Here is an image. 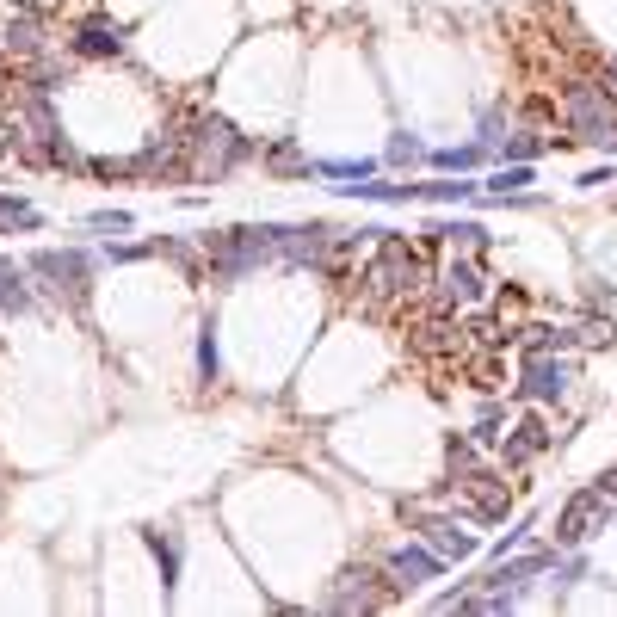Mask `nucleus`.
<instances>
[{
	"label": "nucleus",
	"instance_id": "3",
	"mask_svg": "<svg viewBox=\"0 0 617 617\" xmlns=\"http://www.w3.org/2000/svg\"><path fill=\"white\" fill-rule=\"evenodd\" d=\"M247 161V136L229 124V118H192V130H186V179H229L235 167Z\"/></svg>",
	"mask_w": 617,
	"mask_h": 617
},
{
	"label": "nucleus",
	"instance_id": "9",
	"mask_svg": "<svg viewBox=\"0 0 617 617\" xmlns=\"http://www.w3.org/2000/svg\"><path fill=\"white\" fill-rule=\"evenodd\" d=\"M408 519L426 531V543H432V550H439L445 562H469V556L482 550V537H476V531H463L457 519H432V513H420V506H408Z\"/></svg>",
	"mask_w": 617,
	"mask_h": 617
},
{
	"label": "nucleus",
	"instance_id": "28",
	"mask_svg": "<svg viewBox=\"0 0 617 617\" xmlns=\"http://www.w3.org/2000/svg\"><path fill=\"white\" fill-rule=\"evenodd\" d=\"M13 272H19V266H13V260H0V284H7V278H13Z\"/></svg>",
	"mask_w": 617,
	"mask_h": 617
},
{
	"label": "nucleus",
	"instance_id": "8",
	"mask_svg": "<svg viewBox=\"0 0 617 617\" xmlns=\"http://www.w3.org/2000/svg\"><path fill=\"white\" fill-rule=\"evenodd\" d=\"M457 494H463V506H469V519H482V525H500L506 506H513V494H506V482H500V469H476V476H463Z\"/></svg>",
	"mask_w": 617,
	"mask_h": 617
},
{
	"label": "nucleus",
	"instance_id": "29",
	"mask_svg": "<svg viewBox=\"0 0 617 617\" xmlns=\"http://www.w3.org/2000/svg\"><path fill=\"white\" fill-rule=\"evenodd\" d=\"M611 87H617V56H611Z\"/></svg>",
	"mask_w": 617,
	"mask_h": 617
},
{
	"label": "nucleus",
	"instance_id": "13",
	"mask_svg": "<svg viewBox=\"0 0 617 617\" xmlns=\"http://www.w3.org/2000/svg\"><path fill=\"white\" fill-rule=\"evenodd\" d=\"M0 44H7V56H38V50H44V19L25 13V7H13V13H7V38H0Z\"/></svg>",
	"mask_w": 617,
	"mask_h": 617
},
{
	"label": "nucleus",
	"instance_id": "27",
	"mask_svg": "<svg viewBox=\"0 0 617 617\" xmlns=\"http://www.w3.org/2000/svg\"><path fill=\"white\" fill-rule=\"evenodd\" d=\"M599 488H605V494L617 500V463H611V469H605V476H599Z\"/></svg>",
	"mask_w": 617,
	"mask_h": 617
},
{
	"label": "nucleus",
	"instance_id": "23",
	"mask_svg": "<svg viewBox=\"0 0 617 617\" xmlns=\"http://www.w3.org/2000/svg\"><path fill=\"white\" fill-rule=\"evenodd\" d=\"M420 155H426V149H420L414 136H395V142H389V161H395V167H402V161H420Z\"/></svg>",
	"mask_w": 617,
	"mask_h": 617
},
{
	"label": "nucleus",
	"instance_id": "2",
	"mask_svg": "<svg viewBox=\"0 0 617 617\" xmlns=\"http://www.w3.org/2000/svg\"><path fill=\"white\" fill-rule=\"evenodd\" d=\"M556 112L568 124L574 142H593V149H617V87L605 81H568Z\"/></svg>",
	"mask_w": 617,
	"mask_h": 617
},
{
	"label": "nucleus",
	"instance_id": "5",
	"mask_svg": "<svg viewBox=\"0 0 617 617\" xmlns=\"http://www.w3.org/2000/svg\"><path fill=\"white\" fill-rule=\"evenodd\" d=\"M31 272L38 278H50V297L62 303L68 297V309H87V253H75V247H44V253H31Z\"/></svg>",
	"mask_w": 617,
	"mask_h": 617
},
{
	"label": "nucleus",
	"instance_id": "14",
	"mask_svg": "<svg viewBox=\"0 0 617 617\" xmlns=\"http://www.w3.org/2000/svg\"><path fill=\"white\" fill-rule=\"evenodd\" d=\"M439 568H445V556H439V550H395V556H389L395 587H420V580H432Z\"/></svg>",
	"mask_w": 617,
	"mask_h": 617
},
{
	"label": "nucleus",
	"instance_id": "7",
	"mask_svg": "<svg viewBox=\"0 0 617 617\" xmlns=\"http://www.w3.org/2000/svg\"><path fill=\"white\" fill-rule=\"evenodd\" d=\"M488 297V278L476 266V253H457V260L432 278V303L439 309H469V303H482Z\"/></svg>",
	"mask_w": 617,
	"mask_h": 617
},
{
	"label": "nucleus",
	"instance_id": "15",
	"mask_svg": "<svg viewBox=\"0 0 617 617\" xmlns=\"http://www.w3.org/2000/svg\"><path fill=\"white\" fill-rule=\"evenodd\" d=\"M75 50H81V56H118V50H124V25H118V19H87V25L75 31Z\"/></svg>",
	"mask_w": 617,
	"mask_h": 617
},
{
	"label": "nucleus",
	"instance_id": "16",
	"mask_svg": "<svg viewBox=\"0 0 617 617\" xmlns=\"http://www.w3.org/2000/svg\"><path fill=\"white\" fill-rule=\"evenodd\" d=\"M142 543H149L155 562H161V587H173V580H179V543L167 531H142Z\"/></svg>",
	"mask_w": 617,
	"mask_h": 617
},
{
	"label": "nucleus",
	"instance_id": "17",
	"mask_svg": "<svg viewBox=\"0 0 617 617\" xmlns=\"http://www.w3.org/2000/svg\"><path fill=\"white\" fill-rule=\"evenodd\" d=\"M432 235H439V241H445L451 253H476L488 229H482V223H439V229H432Z\"/></svg>",
	"mask_w": 617,
	"mask_h": 617
},
{
	"label": "nucleus",
	"instance_id": "11",
	"mask_svg": "<svg viewBox=\"0 0 617 617\" xmlns=\"http://www.w3.org/2000/svg\"><path fill=\"white\" fill-rule=\"evenodd\" d=\"M568 358H550V352H531V365H525V395L531 402H556V395L568 389Z\"/></svg>",
	"mask_w": 617,
	"mask_h": 617
},
{
	"label": "nucleus",
	"instance_id": "22",
	"mask_svg": "<svg viewBox=\"0 0 617 617\" xmlns=\"http://www.w3.org/2000/svg\"><path fill=\"white\" fill-rule=\"evenodd\" d=\"M328 179H371V161H321Z\"/></svg>",
	"mask_w": 617,
	"mask_h": 617
},
{
	"label": "nucleus",
	"instance_id": "12",
	"mask_svg": "<svg viewBox=\"0 0 617 617\" xmlns=\"http://www.w3.org/2000/svg\"><path fill=\"white\" fill-rule=\"evenodd\" d=\"M550 439H556V432H550V426H543L537 414H525V420L513 426V439H506V451H500V463H506V469H519V463H531L537 451H550Z\"/></svg>",
	"mask_w": 617,
	"mask_h": 617
},
{
	"label": "nucleus",
	"instance_id": "10",
	"mask_svg": "<svg viewBox=\"0 0 617 617\" xmlns=\"http://www.w3.org/2000/svg\"><path fill=\"white\" fill-rule=\"evenodd\" d=\"M395 599V587H377V574L371 568H346L340 574V587L328 593V605L334 611H377V605H389Z\"/></svg>",
	"mask_w": 617,
	"mask_h": 617
},
{
	"label": "nucleus",
	"instance_id": "25",
	"mask_svg": "<svg viewBox=\"0 0 617 617\" xmlns=\"http://www.w3.org/2000/svg\"><path fill=\"white\" fill-rule=\"evenodd\" d=\"M93 229H112V235H124V229H130V216H124V210H99V216H93Z\"/></svg>",
	"mask_w": 617,
	"mask_h": 617
},
{
	"label": "nucleus",
	"instance_id": "18",
	"mask_svg": "<svg viewBox=\"0 0 617 617\" xmlns=\"http://www.w3.org/2000/svg\"><path fill=\"white\" fill-rule=\"evenodd\" d=\"M482 155H488V142H463V149H439V155H426V161H432V167H445V173H469Z\"/></svg>",
	"mask_w": 617,
	"mask_h": 617
},
{
	"label": "nucleus",
	"instance_id": "6",
	"mask_svg": "<svg viewBox=\"0 0 617 617\" xmlns=\"http://www.w3.org/2000/svg\"><path fill=\"white\" fill-rule=\"evenodd\" d=\"M611 525V494L605 488H580L568 506H562V519H556V543L562 550H580L593 531H605Z\"/></svg>",
	"mask_w": 617,
	"mask_h": 617
},
{
	"label": "nucleus",
	"instance_id": "21",
	"mask_svg": "<svg viewBox=\"0 0 617 617\" xmlns=\"http://www.w3.org/2000/svg\"><path fill=\"white\" fill-rule=\"evenodd\" d=\"M537 149H550V136L531 130V136H506V161H531Z\"/></svg>",
	"mask_w": 617,
	"mask_h": 617
},
{
	"label": "nucleus",
	"instance_id": "26",
	"mask_svg": "<svg viewBox=\"0 0 617 617\" xmlns=\"http://www.w3.org/2000/svg\"><path fill=\"white\" fill-rule=\"evenodd\" d=\"M198 371H204V377H216V340H210V334L198 340Z\"/></svg>",
	"mask_w": 617,
	"mask_h": 617
},
{
	"label": "nucleus",
	"instance_id": "20",
	"mask_svg": "<svg viewBox=\"0 0 617 617\" xmlns=\"http://www.w3.org/2000/svg\"><path fill=\"white\" fill-rule=\"evenodd\" d=\"M519 186H531V167H525V161H513V167H500V173L488 179V186H482V192H494V198H506V192H519Z\"/></svg>",
	"mask_w": 617,
	"mask_h": 617
},
{
	"label": "nucleus",
	"instance_id": "4",
	"mask_svg": "<svg viewBox=\"0 0 617 617\" xmlns=\"http://www.w3.org/2000/svg\"><path fill=\"white\" fill-rule=\"evenodd\" d=\"M210 278H241L253 266H266L278 260V223L266 229H223V235H210Z\"/></svg>",
	"mask_w": 617,
	"mask_h": 617
},
{
	"label": "nucleus",
	"instance_id": "24",
	"mask_svg": "<svg viewBox=\"0 0 617 617\" xmlns=\"http://www.w3.org/2000/svg\"><path fill=\"white\" fill-rule=\"evenodd\" d=\"M19 155V136H13V124H7V112H0V167H7Z\"/></svg>",
	"mask_w": 617,
	"mask_h": 617
},
{
	"label": "nucleus",
	"instance_id": "1",
	"mask_svg": "<svg viewBox=\"0 0 617 617\" xmlns=\"http://www.w3.org/2000/svg\"><path fill=\"white\" fill-rule=\"evenodd\" d=\"M432 290V266H426V253L402 235H389L377 229V247H371V260L358 266V309H371V315H389V309H408L420 303Z\"/></svg>",
	"mask_w": 617,
	"mask_h": 617
},
{
	"label": "nucleus",
	"instance_id": "19",
	"mask_svg": "<svg viewBox=\"0 0 617 617\" xmlns=\"http://www.w3.org/2000/svg\"><path fill=\"white\" fill-rule=\"evenodd\" d=\"M44 216L31 210L25 198H0V235H13V229H38Z\"/></svg>",
	"mask_w": 617,
	"mask_h": 617
}]
</instances>
